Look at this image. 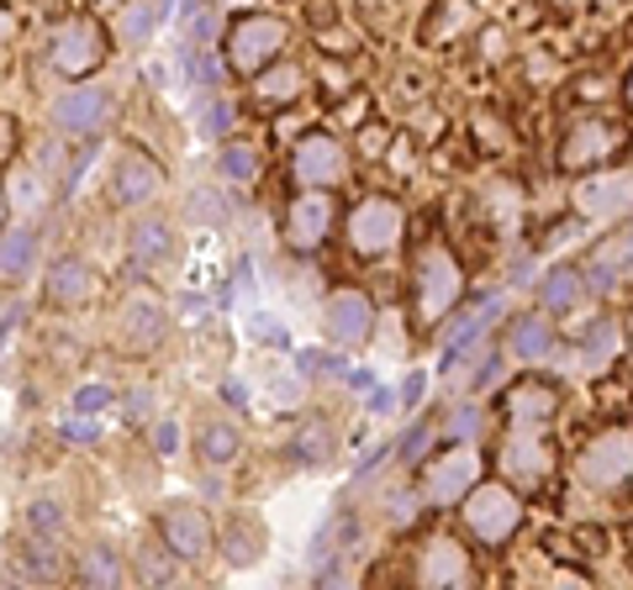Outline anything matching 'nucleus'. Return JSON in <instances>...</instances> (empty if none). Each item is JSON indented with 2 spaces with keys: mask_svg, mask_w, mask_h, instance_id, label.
<instances>
[{
  "mask_svg": "<svg viewBox=\"0 0 633 590\" xmlns=\"http://www.w3.org/2000/svg\"><path fill=\"white\" fill-rule=\"evenodd\" d=\"M460 290H464L460 259H454L443 243H428L412 264V317H417V328L443 322V311H454Z\"/></svg>",
  "mask_w": 633,
  "mask_h": 590,
  "instance_id": "f257e3e1",
  "label": "nucleus"
},
{
  "mask_svg": "<svg viewBox=\"0 0 633 590\" xmlns=\"http://www.w3.org/2000/svg\"><path fill=\"white\" fill-rule=\"evenodd\" d=\"M629 153V127L618 117H602V111H591V117L570 121L560 138V169H570V174H586V169H602L612 164V159H623Z\"/></svg>",
  "mask_w": 633,
  "mask_h": 590,
  "instance_id": "f03ea898",
  "label": "nucleus"
},
{
  "mask_svg": "<svg viewBox=\"0 0 633 590\" xmlns=\"http://www.w3.org/2000/svg\"><path fill=\"white\" fill-rule=\"evenodd\" d=\"M401 233H407V212H401L396 201H386V195L360 201V206L348 212V227H343L354 259H386L390 248L401 243Z\"/></svg>",
  "mask_w": 633,
  "mask_h": 590,
  "instance_id": "7ed1b4c3",
  "label": "nucleus"
},
{
  "mask_svg": "<svg viewBox=\"0 0 633 590\" xmlns=\"http://www.w3.org/2000/svg\"><path fill=\"white\" fill-rule=\"evenodd\" d=\"M464 506V527H470V538L486 548H502L523 527V501L512 485H475L470 496L460 501Z\"/></svg>",
  "mask_w": 633,
  "mask_h": 590,
  "instance_id": "20e7f679",
  "label": "nucleus"
},
{
  "mask_svg": "<svg viewBox=\"0 0 633 590\" xmlns=\"http://www.w3.org/2000/svg\"><path fill=\"white\" fill-rule=\"evenodd\" d=\"M576 474H581L591 491H602V496H612V491H629V485H633V432H629V427H612V432H602V438H597V443L581 453Z\"/></svg>",
  "mask_w": 633,
  "mask_h": 590,
  "instance_id": "39448f33",
  "label": "nucleus"
},
{
  "mask_svg": "<svg viewBox=\"0 0 633 590\" xmlns=\"http://www.w3.org/2000/svg\"><path fill=\"white\" fill-rule=\"evenodd\" d=\"M49 64L64 79H85V74H96L106 64V26L90 22V17H74L53 32L49 43Z\"/></svg>",
  "mask_w": 633,
  "mask_h": 590,
  "instance_id": "423d86ee",
  "label": "nucleus"
},
{
  "mask_svg": "<svg viewBox=\"0 0 633 590\" xmlns=\"http://www.w3.org/2000/svg\"><path fill=\"white\" fill-rule=\"evenodd\" d=\"M280 47H286V22H275V17H244V22H233V32H227V64L238 74H259L280 58Z\"/></svg>",
  "mask_w": 633,
  "mask_h": 590,
  "instance_id": "0eeeda50",
  "label": "nucleus"
},
{
  "mask_svg": "<svg viewBox=\"0 0 633 590\" xmlns=\"http://www.w3.org/2000/svg\"><path fill=\"white\" fill-rule=\"evenodd\" d=\"M159 544L170 548L174 559L195 565V559H206V554H212V522H206V512H201V506H191V501H174V506H164V512H159Z\"/></svg>",
  "mask_w": 633,
  "mask_h": 590,
  "instance_id": "6e6552de",
  "label": "nucleus"
},
{
  "mask_svg": "<svg viewBox=\"0 0 633 590\" xmlns=\"http://www.w3.org/2000/svg\"><path fill=\"white\" fill-rule=\"evenodd\" d=\"M475 480H481V453L449 449L428 464V474H422V496L433 501V506H454V501H464L475 491Z\"/></svg>",
  "mask_w": 633,
  "mask_h": 590,
  "instance_id": "1a4fd4ad",
  "label": "nucleus"
},
{
  "mask_svg": "<svg viewBox=\"0 0 633 590\" xmlns=\"http://www.w3.org/2000/svg\"><path fill=\"white\" fill-rule=\"evenodd\" d=\"M328 233H333V201H328V190L307 185L291 201V212H286V243L296 254H316Z\"/></svg>",
  "mask_w": 633,
  "mask_h": 590,
  "instance_id": "9d476101",
  "label": "nucleus"
},
{
  "mask_svg": "<svg viewBox=\"0 0 633 590\" xmlns=\"http://www.w3.org/2000/svg\"><path fill=\"white\" fill-rule=\"evenodd\" d=\"M117 332H122L127 354H148V348H159V343H164V332H170V311H164L159 296L138 290V296H127L122 317H117Z\"/></svg>",
  "mask_w": 633,
  "mask_h": 590,
  "instance_id": "9b49d317",
  "label": "nucleus"
},
{
  "mask_svg": "<svg viewBox=\"0 0 633 590\" xmlns=\"http://www.w3.org/2000/svg\"><path fill=\"white\" fill-rule=\"evenodd\" d=\"M291 174L301 180V185L328 190V185H339L343 174H348V159H343V148H339L333 138H328V132H312V138L296 142Z\"/></svg>",
  "mask_w": 633,
  "mask_h": 590,
  "instance_id": "f8f14e48",
  "label": "nucleus"
},
{
  "mask_svg": "<svg viewBox=\"0 0 633 590\" xmlns=\"http://www.w3.org/2000/svg\"><path fill=\"white\" fill-rule=\"evenodd\" d=\"M159 190H164V169L153 164L143 148H127L117 174H111V201L117 206H148Z\"/></svg>",
  "mask_w": 633,
  "mask_h": 590,
  "instance_id": "ddd939ff",
  "label": "nucleus"
},
{
  "mask_svg": "<svg viewBox=\"0 0 633 590\" xmlns=\"http://www.w3.org/2000/svg\"><path fill=\"white\" fill-rule=\"evenodd\" d=\"M475 565L454 538H428L417 554V586H470Z\"/></svg>",
  "mask_w": 633,
  "mask_h": 590,
  "instance_id": "4468645a",
  "label": "nucleus"
},
{
  "mask_svg": "<svg viewBox=\"0 0 633 590\" xmlns=\"http://www.w3.org/2000/svg\"><path fill=\"white\" fill-rule=\"evenodd\" d=\"M502 411H507V422L512 427H544L555 411H560V385L555 379H517L507 390V401H502Z\"/></svg>",
  "mask_w": 633,
  "mask_h": 590,
  "instance_id": "2eb2a0df",
  "label": "nucleus"
},
{
  "mask_svg": "<svg viewBox=\"0 0 633 590\" xmlns=\"http://www.w3.org/2000/svg\"><path fill=\"white\" fill-rule=\"evenodd\" d=\"M328 332L339 348H360L369 332H375V307H369L365 290H339L328 301Z\"/></svg>",
  "mask_w": 633,
  "mask_h": 590,
  "instance_id": "dca6fc26",
  "label": "nucleus"
},
{
  "mask_svg": "<svg viewBox=\"0 0 633 590\" xmlns=\"http://www.w3.org/2000/svg\"><path fill=\"white\" fill-rule=\"evenodd\" d=\"M502 470L517 480V485H544V474H549V443L538 438V427H512V438L502 443Z\"/></svg>",
  "mask_w": 633,
  "mask_h": 590,
  "instance_id": "f3484780",
  "label": "nucleus"
},
{
  "mask_svg": "<svg viewBox=\"0 0 633 590\" xmlns=\"http://www.w3.org/2000/svg\"><path fill=\"white\" fill-rule=\"evenodd\" d=\"M633 280V222H623L618 233L602 243V254L591 259V285L602 290V296H612L618 285Z\"/></svg>",
  "mask_w": 633,
  "mask_h": 590,
  "instance_id": "a211bd4d",
  "label": "nucleus"
},
{
  "mask_svg": "<svg viewBox=\"0 0 633 590\" xmlns=\"http://www.w3.org/2000/svg\"><path fill=\"white\" fill-rule=\"evenodd\" d=\"M100 117H106V100H100V90H69L53 100V127L64 132V138H90L100 127Z\"/></svg>",
  "mask_w": 633,
  "mask_h": 590,
  "instance_id": "6ab92c4d",
  "label": "nucleus"
},
{
  "mask_svg": "<svg viewBox=\"0 0 633 590\" xmlns=\"http://www.w3.org/2000/svg\"><path fill=\"white\" fill-rule=\"evenodd\" d=\"M96 290H100V280L85 259H58L49 269V301L53 307H85Z\"/></svg>",
  "mask_w": 633,
  "mask_h": 590,
  "instance_id": "aec40b11",
  "label": "nucleus"
},
{
  "mask_svg": "<svg viewBox=\"0 0 633 590\" xmlns=\"http://www.w3.org/2000/svg\"><path fill=\"white\" fill-rule=\"evenodd\" d=\"M301 90H307V74L296 64H269V69L254 74V100L265 111H286L291 100H301Z\"/></svg>",
  "mask_w": 633,
  "mask_h": 590,
  "instance_id": "412c9836",
  "label": "nucleus"
},
{
  "mask_svg": "<svg viewBox=\"0 0 633 590\" xmlns=\"http://www.w3.org/2000/svg\"><path fill=\"white\" fill-rule=\"evenodd\" d=\"M127 254H132V264L138 269H159V264H170L174 254V233L164 216H148V222H138L132 227V237H127Z\"/></svg>",
  "mask_w": 633,
  "mask_h": 590,
  "instance_id": "4be33fe9",
  "label": "nucleus"
},
{
  "mask_svg": "<svg viewBox=\"0 0 633 590\" xmlns=\"http://www.w3.org/2000/svg\"><path fill=\"white\" fill-rule=\"evenodd\" d=\"M333 449H339V432H333V422H301V432H296L291 443V459L296 464H328L333 459Z\"/></svg>",
  "mask_w": 633,
  "mask_h": 590,
  "instance_id": "5701e85b",
  "label": "nucleus"
},
{
  "mask_svg": "<svg viewBox=\"0 0 633 590\" xmlns=\"http://www.w3.org/2000/svg\"><path fill=\"white\" fill-rule=\"evenodd\" d=\"M618 348H623V328L618 322H591V332H586V343H581V364L586 369H608L612 358H618Z\"/></svg>",
  "mask_w": 633,
  "mask_h": 590,
  "instance_id": "b1692460",
  "label": "nucleus"
},
{
  "mask_svg": "<svg viewBox=\"0 0 633 590\" xmlns=\"http://www.w3.org/2000/svg\"><path fill=\"white\" fill-rule=\"evenodd\" d=\"M217 174L227 185H248V180H259V148L254 142H227L217 159Z\"/></svg>",
  "mask_w": 633,
  "mask_h": 590,
  "instance_id": "393cba45",
  "label": "nucleus"
},
{
  "mask_svg": "<svg viewBox=\"0 0 633 590\" xmlns=\"http://www.w3.org/2000/svg\"><path fill=\"white\" fill-rule=\"evenodd\" d=\"M555 348V332L544 317H523V322H512V354L517 358H544Z\"/></svg>",
  "mask_w": 633,
  "mask_h": 590,
  "instance_id": "a878e982",
  "label": "nucleus"
},
{
  "mask_svg": "<svg viewBox=\"0 0 633 590\" xmlns=\"http://www.w3.org/2000/svg\"><path fill=\"white\" fill-rule=\"evenodd\" d=\"M586 301V280L576 269H555L549 280H544V307L549 311H576Z\"/></svg>",
  "mask_w": 633,
  "mask_h": 590,
  "instance_id": "bb28decb",
  "label": "nucleus"
},
{
  "mask_svg": "<svg viewBox=\"0 0 633 590\" xmlns=\"http://www.w3.org/2000/svg\"><path fill=\"white\" fill-rule=\"evenodd\" d=\"M195 449H201L206 464H233V459H238V432L227 422H206L201 438H195Z\"/></svg>",
  "mask_w": 633,
  "mask_h": 590,
  "instance_id": "cd10ccee",
  "label": "nucleus"
},
{
  "mask_svg": "<svg viewBox=\"0 0 633 590\" xmlns=\"http://www.w3.org/2000/svg\"><path fill=\"white\" fill-rule=\"evenodd\" d=\"M227 559L238 569H248L254 559H259V522H248V517H238V522H227Z\"/></svg>",
  "mask_w": 633,
  "mask_h": 590,
  "instance_id": "c85d7f7f",
  "label": "nucleus"
},
{
  "mask_svg": "<svg viewBox=\"0 0 633 590\" xmlns=\"http://www.w3.org/2000/svg\"><path fill=\"white\" fill-rule=\"evenodd\" d=\"M623 201H633V180H597L581 190V212H612Z\"/></svg>",
  "mask_w": 633,
  "mask_h": 590,
  "instance_id": "c756f323",
  "label": "nucleus"
},
{
  "mask_svg": "<svg viewBox=\"0 0 633 590\" xmlns=\"http://www.w3.org/2000/svg\"><path fill=\"white\" fill-rule=\"evenodd\" d=\"M85 586H122V559L106 544H96L85 554Z\"/></svg>",
  "mask_w": 633,
  "mask_h": 590,
  "instance_id": "7c9ffc66",
  "label": "nucleus"
},
{
  "mask_svg": "<svg viewBox=\"0 0 633 590\" xmlns=\"http://www.w3.org/2000/svg\"><path fill=\"white\" fill-rule=\"evenodd\" d=\"M32 248H37V243H32L26 227H11V233H6V280H22L26 269H32Z\"/></svg>",
  "mask_w": 633,
  "mask_h": 590,
  "instance_id": "2f4dec72",
  "label": "nucleus"
},
{
  "mask_svg": "<svg viewBox=\"0 0 633 590\" xmlns=\"http://www.w3.org/2000/svg\"><path fill=\"white\" fill-rule=\"evenodd\" d=\"M26 522H32L37 538H58V533H64V506H58L53 496H37L32 506H26Z\"/></svg>",
  "mask_w": 633,
  "mask_h": 590,
  "instance_id": "473e14b6",
  "label": "nucleus"
},
{
  "mask_svg": "<svg viewBox=\"0 0 633 590\" xmlns=\"http://www.w3.org/2000/svg\"><path fill=\"white\" fill-rule=\"evenodd\" d=\"M148 32H153V6H148V0H127L117 37H122V43H143Z\"/></svg>",
  "mask_w": 633,
  "mask_h": 590,
  "instance_id": "72a5a7b5",
  "label": "nucleus"
},
{
  "mask_svg": "<svg viewBox=\"0 0 633 590\" xmlns=\"http://www.w3.org/2000/svg\"><path fill=\"white\" fill-rule=\"evenodd\" d=\"M185 74H191L195 85H206V90H212V85L222 79V64L201 43H191V47H185Z\"/></svg>",
  "mask_w": 633,
  "mask_h": 590,
  "instance_id": "f704fd0d",
  "label": "nucleus"
},
{
  "mask_svg": "<svg viewBox=\"0 0 633 590\" xmlns=\"http://www.w3.org/2000/svg\"><path fill=\"white\" fill-rule=\"evenodd\" d=\"M153 453H159V459H174V453H180V422H174V417H159V422H153Z\"/></svg>",
  "mask_w": 633,
  "mask_h": 590,
  "instance_id": "c9c22d12",
  "label": "nucleus"
},
{
  "mask_svg": "<svg viewBox=\"0 0 633 590\" xmlns=\"http://www.w3.org/2000/svg\"><path fill=\"white\" fill-rule=\"evenodd\" d=\"M122 406H127V422H148V411H153V390H148V385H132Z\"/></svg>",
  "mask_w": 633,
  "mask_h": 590,
  "instance_id": "e433bc0d",
  "label": "nucleus"
},
{
  "mask_svg": "<svg viewBox=\"0 0 633 590\" xmlns=\"http://www.w3.org/2000/svg\"><path fill=\"white\" fill-rule=\"evenodd\" d=\"M201 127H206L212 138H222V132L233 127V106H227V100H206V121H201Z\"/></svg>",
  "mask_w": 633,
  "mask_h": 590,
  "instance_id": "4c0bfd02",
  "label": "nucleus"
},
{
  "mask_svg": "<svg viewBox=\"0 0 633 590\" xmlns=\"http://www.w3.org/2000/svg\"><path fill=\"white\" fill-rule=\"evenodd\" d=\"M100 406H111V390L106 385H85L79 390V411H100Z\"/></svg>",
  "mask_w": 633,
  "mask_h": 590,
  "instance_id": "58836bf2",
  "label": "nucleus"
},
{
  "mask_svg": "<svg viewBox=\"0 0 633 590\" xmlns=\"http://www.w3.org/2000/svg\"><path fill=\"white\" fill-rule=\"evenodd\" d=\"M390 169H396V174H407V169H412V142H407V138L390 142Z\"/></svg>",
  "mask_w": 633,
  "mask_h": 590,
  "instance_id": "ea45409f",
  "label": "nucleus"
},
{
  "mask_svg": "<svg viewBox=\"0 0 633 590\" xmlns=\"http://www.w3.org/2000/svg\"><path fill=\"white\" fill-rule=\"evenodd\" d=\"M307 22H312V26H333V0H307Z\"/></svg>",
  "mask_w": 633,
  "mask_h": 590,
  "instance_id": "a19ab883",
  "label": "nucleus"
},
{
  "mask_svg": "<svg viewBox=\"0 0 633 590\" xmlns=\"http://www.w3.org/2000/svg\"><path fill=\"white\" fill-rule=\"evenodd\" d=\"M64 432H69L74 443H96V422H85V417H69V422H64Z\"/></svg>",
  "mask_w": 633,
  "mask_h": 590,
  "instance_id": "79ce46f5",
  "label": "nucleus"
},
{
  "mask_svg": "<svg viewBox=\"0 0 633 590\" xmlns=\"http://www.w3.org/2000/svg\"><path fill=\"white\" fill-rule=\"evenodd\" d=\"M428 449V427H412L407 438H401V459H412V453Z\"/></svg>",
  "mask_w": 633,
  "mask_h": 590,
  "instance_id": "37998d69",
  "label": "nucleus"
},
{
  "mask_svg": "<svg viewBox=\"0 0 633 590\" xmlns=\"http://www.w3.org/2000/svg\"><path fill=\"white\" fill-rule=\"evenodd\" d=\"M254 332H259V343H286V328H280V322H269V317H259Z\"/></svg>",
  "mask_w": 633,
  "mask_h": 590,
  "instance_id": "c03bdc74",
  "label": "nucleus"
},
{
  "mask_svg": "<svg viewBox=\"0 0 633 590\" xmlns=\"http://www.w3.org/2000/svg\"><path fill=\"white\" fill-rule=\"evenodd\" d=\"M475 427H481V411H460V417H454V432H460V438H475Z\"/></svg>",
  "mask_w": 633,
  "mask_h": 590,
  "instance_id": "a18cd8bd",
  "label": "nucleus"
},
{
  "mask_svg": "<svg viewBox=\"0 0 633 590\" xmlns=\"http://www.w3.org/2000/svg\"><path fill=\"white\" fill-rule=\"evenodd\" d=\"M0 132H6V164L17 159V117H0Z\"/></svg>",
  "mask_w": 633,
  "mask_h": 590,
  "instance_id": "49530a36",
  "label": "nucleus"
},
{
  "mask_svg": "<svg viewBox=\"0 0 633 590\" xmlns=\"http://www.w3.org/2000/svg\"><path fill=\"white\" fill-rule=\"evenodd\" d=\"M301 369H339V358H328V354H301Z\"/></svg>",
  "mask_w": 633,
  "mask_h": 590,
  "instance_id": "de8ad7c7",
  "label": "nucleus"
},
{
  "mask_svg": "<svg viewBox=\"0 0 633 590\" xmlns=\"http://www.w3.org/2000/svg\"><path fill=\"white\" fill-rule=\"evenodd\" d=\"M339 117H343V127H360L354 117H365V95H360V100H348V106H343Z\"/></svg>",
  "mask_w": 633,
  "mask_h": 590,
  "instance_id": "09e8293b",
  "label": "nucleus"
},
{
  "mask_svg": "<svg viewBox=\"0 0 633 590\" xmlns=\"http://www.w3.org/2000/svg\"><path fill=\"white\" fill-rule=\"evenodd\" d=\"M417 396H422V375H412V379H407V385H401V401H407V406H412Z\"/></svg>",
  "mask_w": 633,
  "mask_h": 590,
  "instance_id": "8fccbe9b",
  "label": "nucleus"
},
{
  "mask_svg": "<svg viewBox=\"0 0 633 590\" xmlns=\"http://www.w3.org/2000/svg\"><path fill=\"white\" fill-rule=\"evenodd\" d=\"M195 212H201V216H217V195H206V190H201V195H195Z\"/></svg>",
  "mask_w": 633,
  "mask_h": 590,
  "instance_id": "3c124183",
  "label": "nucleus"
},
{
  "mask_svg": "<svg viewBox=\"0 0 633 590\" xmlns=\"http://www.w3.org/2000/svg\"><path fill=\"white\" fill-rule=\"evenodd\" d=\"M623 95H629V106H633V69H629V85H623Z\"/></svg>",
  "mask_w": 633,
  "mask_h": 590,
  "instance_id": "603ef678",
  "label": "nucleus"
},
{
  "mask_svg": "<svg viewBox=\"0 0 633 590\" xmlns=\"http://www.w3.org/2000/svg\"><path fill=\"white\" fill-rule=\"evenodd\" d=\"M100 6H122V0H100Z\"/></svg>",
  "mask_w": 633,
  "mask_h": 590,
  "instance_id": "864d4df0",
  "label": "nucleus"
},
{
  "mask_svg": "<svg viewBox=\"0 0 633 590\" xmlns=\"http://www.w3.org/2000/svg\"><path fill=\"white\" fill-rule=\"evenodd\" d=\"M227 6H248V0H227Z\"/></svg>",
  "mask_w": 633,
  "mask_h": 590,
  "instance_id": "5fc2aeb1",
  "label": "nucleus"
}]
</instances>
